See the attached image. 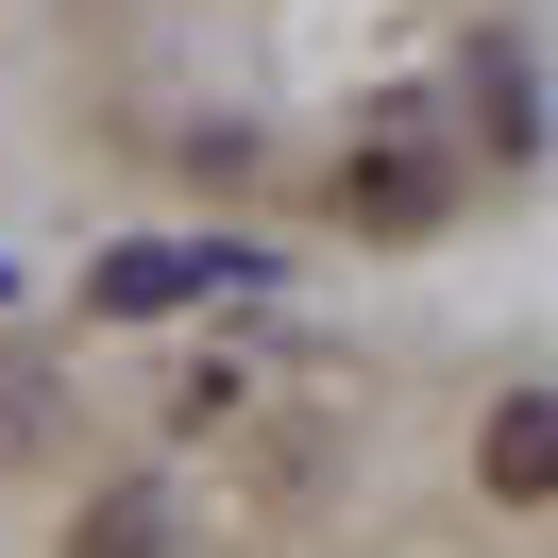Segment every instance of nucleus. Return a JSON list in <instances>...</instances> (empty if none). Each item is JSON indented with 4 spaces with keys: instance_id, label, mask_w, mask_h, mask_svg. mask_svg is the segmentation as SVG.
I'll list each match as a JSON object with an SVG mask.
<instances>
[{
    "instance_id": "1",
    "label": "nucleus",
    "mask_w": 558,
    "mask_h": 558,
    "mask_svg": "<svg viewBox=\"0 0 558 558\" xmlns=\"http://www.w3.org/2000/svg\"><path fill=\"white\" fill-rule=\"evenodd\" d=\"M474 474L508 490V508H542V490H558V389H524V407H490V440H474Z\"/></svg>"
},
{
    "instance_id": "2",
    "label": "nucleus",
    "mask_w": 558,
    "mask_h": 558,
    "mask_svg": "<svg viewBox=\"0 0 558 558\" xmlns=\"http://www.w3.org/2000/svg\"><path fill=\"white\" fill-rule=\"evenodd\" d=\"M186 288H220V254H170V238H153V254H102V271H85V305L136 322V305H186Z\"/></svg>"
},
{
    "instance_id": "3",
    "label": "nucleus",
    "mask_w": 558,
    "mask_h": 558,
    "mask_svg": "<svg viewBox=\"0 0 558 558\" xmlns=\"http://www.w3.org/2000/svg\"><path fill=\"white\" fill-rule=\"evenodd\" d=\"M69 558H170V490H153V474H119L102 508L69 524Z\"/></svg>"
},
{
    "instance_id": "4",
    "label": "nucleus",
    "mask_w": 558,
    "mask_h": 558,
    "mask_svg": "<svg viewBox=\"0 0 558 558\" xmlns=\"http://www.w3.org/2000/svg\"><path fill=\"white\" fill-rule=\"evenodd\" d=\"M355 204L407 238V220H440V170H423V153H373V170H355Z\"/></svg>"
},
{
    "instance_id": "5",
    "label": "nucleus",
    "mask_w": 558,
    "mask_h": 558,
    "mask_svg": "<svg viewBox=\"0 0 558 558\" xmlns=\"http://www.w3.org/2000/svg\"><path fill=\"white\" fill-rule=\"evenodd\" d=\"M35 423H51V389H35V373H0V440H35Z\"/></svg>"
}]
</instances>
